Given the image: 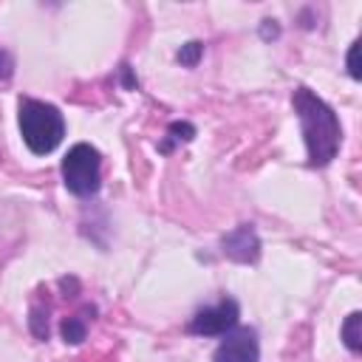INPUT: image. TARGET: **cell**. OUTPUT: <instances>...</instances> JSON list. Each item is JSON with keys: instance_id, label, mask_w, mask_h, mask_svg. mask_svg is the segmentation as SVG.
<instances>
[{"instance_id": "obj_9", "label": "cell", "mask_w": 362, "mask_h": 362, "mask_svg": "<svg viewBox=\"0 0 362 362\" xmlns=\"http://www.w3.org/2000/svg\"><path fill=\"white\" fill-rule=\"evenodd\" d=\"M201 51H204V45H201V42H187V45H184V48L178 51V62H181V65H189V68H192V65L198 62Z\"/></svg>"}, {"instance_id": "obj_5", "label": "cell", "mask_w": 362, "mask_h": 362, "mask_svg": "<svg viewBox=\"0 0 362 362\" xmlns=\"http://www.w3.org/2000/svg\"><path fill=\"white\" fill-rule=\"evenodd\" d=\"M257 356H260L257 334L252 328H235L215 348L212 362H257Z\"/></svg>"}, {"instance_id": "obj_7", "label": "cell", "mask_w": 362, "mask_h": 362, "mask_svg": "<svg viewBox=\"0 0 362 362\" xmlns=\"http://www.w3.org/2000/svg\"><path fill=\"white\" fill-rule=\"evenodd\" d=\"M359 325H362V314H359V311L348 314V320H345V325H342V339H345V345H348L354 354H359V348H362Z\"/></svg>"}, {"instance_id": "obj_10", "label": "cell", "mask_w": 362, "mask_h": 362, "mask_svg": "<svg viewBox=\"0 0 362 362\" xmlns=\"http://www.w3.org/2000/svg\"><path fill=\"white\" fill-rule=\"evenodd\" d=\"M348 74L354 79L362 76V71H359V42H351V51H348Z\"/></svg>"}, {"instance_id": "obj_6", "label": "cell", "mask_w": 362, "mask_h": 362, "mask_svg": "<svg viewBox=\"0 0 362 362\" xmlns=\"http://www.w3.org/2000/svg\"><path fill=\"white\" fill-rule=\"evenodd\" d=\"M223 252L232 257V260H240V263H249V260H257L260 255V240L255 235V229L249 223L238 226L235 232H229L223 238Z\"/></svg>"}, {"instance_id": "obj_3", "label": "cell", "mask_w": 362, "mask_h": 362, "mask_svg": "<svg viewBox=\"0 0 362 362\" xmlns=\"http://www.w3.org/2000/svg\"><path fill=\"white\" fill-rule=\"evenodd\" d=\"M62 181L79 198L93 195L102 181V161H99L96 147H90L85 141L74 144L62 158Z\"/></svg>"}, {"instance_id": "obj_4", "label": "cell", "mask_w": 362, "mask_h": 362, "mask_svg": "<svg viewBox=\"0 0 362 362\" xmlns=\"http://www.w3.org/2000/svg\"><path fill=\"white\" fill-rule=\"evenodd\" d=\"M238 325V303L235 300H221L209 308H201L192 320H189V331L192 334H204V337H215V334H229Z\"/></svg>"}, {"instance_id": "obj_8", "label": "cell", "mask_w": 362, "mask_h": 362, "mask_svg": "<svg viewBox=\"0 0 362 362\" xmlns=\"http://www.w3.org/2000/svg\"><path fill=\"white\" fill-rule=\"evenodd\" d=\"M62 337H65V342H82L85 339V320L82 317H68L62 322Z\"/></svg>"}, {"instance_id": "obj_1", "label": "cell", "mask_w": 362, "mask_h": 362, "mask_svg": "<svg viewBox=\"0 0 362 362\" xmlns=\"http://www.w3.org/2000/svg\"><path fill=\"white\" fill-rule=\"evenodd\" d=\"M291 102H294V110L300 116V127H303V136H305L308 161L314 167H325L337 156L339 139H342L337 113L317 93H311L308 88H297L294 96H291Z\"/></svg>"}, {"instance_id": "obj_2", "label": "cell", "mask_w": 362, "mask_h": 362, "mask_svg": "<svg viewBox=\"0 0 362 362\" xmlns=\"http://www.w3.org/2000/svg\"><path fill=\"white\" fill-rule=\"evenodd\" d=\"M20 133L31 153L45 156L62 141L65 119L54 105H45L40 99H23L20 102Z\"/></svg>"}]
</instances>
